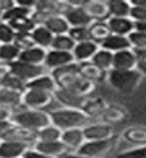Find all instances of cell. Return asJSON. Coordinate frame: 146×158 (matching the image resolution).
Listing matches in <instances>:
<instances>
[{
    "label": "cell",
    "instance_id": "1",
    "mask_svg": "<svg viewBox=\"0 0 146 158\" xmlns=\"http://www.w3.org/2000/svg\"><path fill=\"white\" fill-rule=\"evenodd\" d=\"M54 79V82L57 85V89H64V90H70L76 95H81L89 98V95L95 90V84L87 81V79L81 77L78 73V63H70L67 67L57 68L54 71L49 73Z\"/></svg>",
    "mask_w": 146,
    "mask_h": 158
},
{
    "label": "cell",
    "instance_id": "2",
    "mask_svg": "<svg viewBox=\"0 0 146 158\" xmlns=\"http://www.w3.org/2000/svg\"><path fill=\"white\" fill-rule=\"evenodd\" d=\"M10 120L13 122V125L24 128V130H29V131H33V133L51 125L49 115L46 111H37V109H27V108H22L16 112H13Z\"/></svg>",
    "mask_w": 146,
    "mask_h": 158
},
{
    "label": "cell",
    "instance_id": "3",
    "mask_svg": "<svg viewBox=\"0 0 146 158\" xmlns=\"http://www.w3.org/2000/svg\"><path fill=\"white\" fill-rule=\"evenodd\" d=\"M51 125H54L60 131L65 130H72V128H81L87 125L89 118L86 114L79 109H67V108H60L48 112Z\"/></svg>",
    "mask_w": 146,
    "mask_h": 158
},
{
    "label": "cell",
    "instance_id": "4",
    "mask_svg": "<svg viewBox=\"0 0 146 158\" xmlns=\"http://www.w3.org/2000/svg\"><path fill=\"white\" fill-rule=\"evenodd\" d=\"M141 73L135 70H110L107 73V79L110 85L121 92V94H132L141 82Z\"/></svg>",
    "mask_w": 146,
    "mask_h": 158
},
{
    "label": "cell",
    "instance_id": "5",
    "mask_svg": "<svg viewBox=\"0 0 146 158\" xmlns=\"http://www.w3.org/2000/svg\"><path fill=\"white\" fill-rule=\"evenodd\" d=\"M117 136H111L108 139H100V141H84L83 146L76 150L78 155L86 156V158H102L108 155L117 144Z\"/></svg>",
    "mask_w": 146,
    "mask_h": 158
},
{
    "label": "cell",
    "instance_id": "6",
    "mask_svg": "<svg viewBox=\"0 0 146 158\" xmlns=\"http://www.w3.org/2000/svg\"><path fill=\"white\" fill-rule=\"evenodd\" d=\"M8 70L11 74H15L16 77H19L22 82H30L33 81L35 77L42 76V74H46L48 70L43 67V65H30V63H24V62H13L8 65Z\"/></svg>",
    "mask_w": 146,
    "mask_h": 158
},
{
    "label": "cell",
    "instance_id": "7",
    "mask_svg": "<svg viewBox=\"0 0 146 158\" xmlns=\"http://www.w3.org/2000/svg\"><path fill=\"white\" fill-rule=\"evenodd\" d=\"M52 101H54V95L49 94V92L25 89V92L22 94V106L27 108V109L43 111Z\"/></svg>",
    "mask_w": 146,
    "mask_h": 158
},
{
    "label": "cell",
    "instance_id": "8",
    "mask_svg": "<svg viewBox=\"0 0 146 158\" xmlns=\"http://www.w3.org/2000/svg\"><path fill=\"white\" fill-rule=\"evenodd\" d=\"M70 63H75L72 52H64V51H54V49H48L46 56H45V62L43 67L49 71H54L57 68L67 67Z\"/></svg>",
    "mask_w": 146,
    "mask_h": 158
},
{
    "label": "cell",
    "instance_id": "9",
    "mask_svg": "<svg viewBox=\"0 0 146 158\" xmlns=\"http://www.w3.org/2000/svg\"><path fill=\"white\" fill-rule=\"evenodd\" d=\"M62 16L65 18V21H67V24L70 25V27H89V25L92 24V19L86 13V10L83 8V5L73 3Z\"/></svg>",
    "mask_w": 146,
    "mask_h": 158
},
{
    "label": "cell",
    "instance_id": "10",
    "mask_svg": "<svg viewBox=\"0 0 146 158\" xmlns=\"http://www.w3.org/2000/svg\"><path fill=\"white\" fill-rule=\"evenodd\" d=\"M54 101H57L59 104H62V108H67V109H79L81 111L84 103H86V97L81 95H76L70 90H64V89H56L54 90Z\"/></svg>",
    "mask_w": 146,
    "mask_h": 158
},
{
    "label": "cell",
    "instance_id": "11",
    "mask_svg": "<svg viewBox=\"0 0 146 158\" xmlns=\"http://www.w3.org/2000/svg\"><path fill=\"white\" fill-rule=\"evenodd\" d=\"M83 136L84 141H100V139H108L111 136H114L113 127L108 123H87L86 127H83Z\"/></svg>",
    "mask_w": 146,
    "mask_h": 158
},
{
    "label": "cell",
    "instance_id": "12",
    "mask_svg": "<svg viewBox=\"0 0 146 158\" xmlns=\"http://www.w3.org/2000/svg\"><path fill=\"white\" fill-rule=\"evenodd\" d=\"M0 108L11 111V114L22 109V94L0 87Z\"/></svg>",
    "mask_w": 146,
    "mask_h": 158
},
{
    "label": "cell",
    "instance_id": "13",
    "mask_svg": "<svg viewBox=\"0 0 146 158\" xmlns=\"http://www.w3.org/2000/svg\"><path fill=\"white\" fill-rule=\"evenodd\" d=\"M32 149L40 152V153L54 156V158H60L69 152V149L60 141H37L32 146Z\"/></svg>",
    "mask_w": 146,
    "mask_h": 158
},
{
    "label": "cell",
    "instance_id": "14",
    "mask_svg": "<svg viewBox=\"0 0 146 158\" xmlns=\"http://www.w3.org/2000/svg\"><path fill=\"white\" fill-rule=\"evenodd\" d=\"M137 63L138 60L132 49H124L113 54V70H135Z\"/></svg>",
    "mask_w": 146,
    "mask_h": 158
},
{
    "label": "cell",
    "instance_id": "15",
    "mask_svg": "<svg viewBox=\"0 0 146 158\" xmlns=\"http://www.w3.org/2000/svg\"><path fill=\"white\" fill-rule=\"evenodd\" d=\"M97 51H99V44L89 40V41L76 43L72 51V56H73L75 63H81V62H89Z\"/></svg>",
    "mask_w": 146,
    "mask_h": 158
},
{
    "label": "cell",
    "instance_id": "16",
    "mask_svg": "<svg viewBox=\"0 0 146 158\" xmlns=\"http://www.w3.org/2000/svg\"><path fill=\"white\" fill-rule=\"evenodd\" d=\"M107 25H108L110 35L127 36L129 33L134 32V22L129 18H108Z\"/></svg>",
    "mask_w": 146,
    "mask_h": 158
},
{
    "label": "cell",
    "instance_id": "17",
    "mask_svg": "<svg viewBox=\"0 0 146 158\" xmlns=\"http://www.w3.org/2000/svg\"><path fill=\"white\" fill-rule=\"evenodd\" d=\"M30 147L16 141H0V158H21Z\"/></svg>",
    "mask_w": 146,
    "mask_h": 158
},
{
    "label": "cell",
    "instance_id": "18",
    "mask_svg": "<svg viewBox=\"0 0 146 158\" xmlns=\"http://www.w3.org/2000/svg\"><path fill=\"white\" fill-rule=\"evenodd\" d=\"M40 25L46 27V29L52 33V36H57V35H67L69 30H70V25L67 24L65 18L60 16V15H54V16L46 18Z\"/></svg>",
    "mask_w": 146,
    "mask_h": 158
},
{
    "label": "cell",
    "instance_id": "19",
    "mask_svg": "<svg viewBox=\"0 0 146 158\" xmlns=\"http://www.w3.org/2000/svg\"><path fill=\"white\" fill-rule=\"evenodd\" d=\"M60 142L64 144L69 150H78L83 146L84 136H83V128H72V130H65L60 135Z\"/></svg>",
    "mask_w": 146,
    "mask_h": 158
},
{
    "label": "cell",
    "instance_id": "20",
    "mask_svg": "<svg viewBox=\"0 0 146 158\" xmlns=\"http://www.w3.org/2000/svg\"><path fill=\"white\" fill-rule=\"evenodd\" d=\"M30 38H32V41L37 48H42L45 51L51 49V44H52V33L43 27V25H37V27L30 32Z\"/></svg>",
    "mask_w": 146,
    "mask_h": 158
},
{
    "label": "cell",
    "instance_id": "21",
    "mask_svg": "<svg viewBox=\"0 0 146 158\" xmlns=\"http://www.w3.org/2000/svg\"><path fill=\"white\" fill-rule=\"evenodd\" d=\"M102 49L105 51H110V52H119V51H124V49H130V44L127 41V36H117V35H108L107 38L100 43Z\"/></svg>",
    "mask_w": 146,
    "mask_h": 158
},
{
    "label": "cell",
    "instance_id": "22",
    "mask_svg": "<svg viewBox=\"0 0 146 158\" xmlns=\"http://www.w3.org/2000/svg\"><path fill=\"white\" fill-rule=\"evenodd\" d=\"M25 89H32V90H43V92H49V94H54V90L57 89L54 79H52V76L49 73L46 74H42L35 77L33 81L27 82L25 84Z\"/></svg>",
    "mask_w": 146,
    "mask_h": 158
},
{
    "label": "cell",
    "instance_id": "23",
    "mask_svg": "<svg viewBox=\"0 0 146 158\" xmlns=\"http://www.w3.org/2000/svg\"><path fill=\"white\" fill-rule=\"evenodd\" d=\"M45 56H46V51L45 49L32 46V48L25 49V51H21L18 60L19 62H24V63H30V65H43Z\"/></svg>",
    "mask_w": 146,
    "mask_h": 158
},
{
    "label": "cell",
    "instance_id": "24",
    "mask_svg": "<svg viewBox=\"0 0 146 158\" xmlns=\"http://www.w3.org/2000/svg\"><path fill=\"white\" fill-rule=\"evenodd\" d=\"M78 73H79V76H81V77L87 79V81L94 82V84H95L97 81H100V79H103V76H107V73L100 71L91 60H89V62L78 63Z\"/></svg>",
    "mask_w": 146,
    "mask_h": 158
},
{
    "label": "cell",
    "instance_id": "25",
    "mask_svg": "<svg viewBox=\"0 0 146 158\" xmlns=\"http://www.w3.org/2000/svg\"><path fill=\"white\" fill-rule=\"evenodd\" d=\"M83 8L86 10V13L91 16L92 21H107L110 18L107 2H87L83 3Z\"/></svg>",
    "mask_w": 146,
    "mask_h": 158
},
{
    "label": "cell",
    "instance_id": "26",
    "mask_svg": "<svg viewBox=\"0 0 146 158\" xmlns=\"http://www.w3.org/2000/svg\"><path fill=\"white\" fill-rule=\"evenodd\" d=\"M91 62L94 63L100 71L108 73L110 70H113V52L99 48V51L94 54V57L91 59Z\"/></svg>",
    "mask_w": 146,
    "mask_h": 158
},
{
    "label": "cell",
    "instance_id": "27",
    "mask_svg": "<svg viewBox=\"0 0 146 158\" xmlns=\"http://www.w3.org/2000/svg\"><path fill=\"white\" fill-rule=\"evenodd\" d=\"M89 36H91V41H94L100 46V43L103 41L105 38L110 35L108 30V25L107 21H92V24L89 25Z\"/></svg>",
    "mask_w": 146,
    "mask_h": 158
},
{
    "label": "cell",
    "instance_id": "28",
    "mask_svg": "<svg viewBox=\"0 0 146 158\" xmlns=\"http://www.w3.org/2000/svg\"><path fill=\"white\" fill-rule=\"evenodd\" d=\"M122 138L127 142H130V144H135L137 147L146 146V128L144 127H132V128H127L124 133H122Z\"/></svg>",
    "mask_w": 146,
    "mask_h": 158
},
{
    "label": "cell",
    "instance_id": "29",
    "mask_svg": "<svg viewBox=\"0 0 146 158\" xmlns=\"http://www.w3.org/2000/svg\"><path fill=\"white\" fill-rule=\"evenodd\" d=\"M105 108H107V103H105L103 98H87L81 111L86 114L87 118H91V117L102 115V112L105 111Z\"/></svg>",
    "mask_w": 146,
    "mask_h": 158
},
{
    "label": "cell",
    "instance_id": "30",
    "mask_svg": "<svg viewBox=\"0 0 146 158\" xmlns=\"http://www.w3.org/2000/svg\"><path fill=\"white\" fill-rule=\"evenodd\" d=\"M108 16L110 18H129L130 15V3L124 0H111L107 2Z\"/></svg>",
    "mask_w": 146,
    "mask_h": 158
},
{
    "label": "cell",
    "instance_id": "31",
    "mask_svg": "<svg viewBox=\"0 0 146 158\" xmlns=\"http://www.w3.org/2000/svg\"><path fill=\"white\" fill-rule=\"evenodd\" d=\"M126 115H127V112L121 106H107V108H105V111L102 112L103 123H108V125L117 123V122L124 120Z\"/></svg>",
    "mask_w": 146,
    "mask_h": 158
},
{
    "label": "cell",
    "instance_id": "32",
    "mask_svg": "<svg viewBox=\"0 0 146 158\" xmlns=\"http://www.w3.org/2000/svg\"><path fill=\"white\" fill-rule=\"evenodd\" d=\"M7 24L10 25L13 30H15V33H30L37 27V22L33 21L32 16H29V18H19V19H15V21H10Z\"/></svg>",
    "mask_w": 146,
    "mask_h": 158
},
{
    "label": "cell",
    "instance_id": "33",
    "mask_svg": "<svg viewBox=\"0 0 146 158\" xmlns=\"http://www.w3.org/2000/svg\"><path fill=\"white\" fill-rule=\"evenodd\" d=\"M0 87L13 90V92H19V94H24L25 92V82H22L19 77H16L11 73H7L2 79H0Z\"/></svg>",
    "mask_w": 146,
    "mask_h": 158
},
{
    "label": "cell",
    "instance_id": "34",
    "mask_svg": "<svg viewBox=\"0 0 146 158\" xmlns=\"http://www.w3.org/2000/svg\"><path fill=\"white\" fill-rule=\"evenodd\" d=\"M19 52L21 51L13 43H10V44H0V62L7 63V65L16 62L19 59Z\"/></svg>",
    "mask_w": 146,
    "mask_h": 158
},
{
    "label": "cell",
    "instance_id": "35",
    "mask_svg": "<svg viewBox=\"0 0 146 158\" xmlns=\"http://www.w3.org/2000/svg\"><path fill=\"white\" fill-rule=\"evenodd\" d=\"M75 48V41L69 35H57L52 38L51 49L54 51H64V52H72Z\"/></svg>",
    "mask_w": 146,
    "mask_h": 158
},
{
    "label": "cell",
    "instance_id": "36",
    "mask_svg": "<svg viewBox=\"0 0 146 158\" xmlns=\"http://www.w3.org/2000/svg\"><path fill=\"white\" fill-rule=\"evenodd\" d=\"M60 135L62 131L59 128H56L54 125H48L37 131V141H60Z\"/></svg>",
    "mask_w": 146,
    "mask_h": 158
},
{
    "label": "cell",
    "instance_id": "37",
    "mask_svg": "<svg viewBox=\"0 0 146 158\" xmlns=\"http://www.w3.org/2000/svg\"><path fill=\"white\" fill-rule=\"evenodd\" d=\"M127 41L130 44V49L144 51L146 49V33H141V32L134 30L132 33L127 35Z\"/></svg>",
    "mask_w": 146,
    "mask_h": 158
},
{
    "label": "cell",
    "instance_id": "38",
    "mask_svg": "<svg viewBox=\"0 0 146 158\" xmlns=\"http://www.w3.org/2000/svg\"><path fill=\"white\" fill-rule=\"evenodd\" d=\"M67 35L75 41V44L76 43H83V41H89V40H91L87 27H70Z\"/></svg>",
    "mask_w": 146,
    "mask_h": 158
},
{
    "label": "cell",
    "instance_id": "39",
    "mask_svg": "<svg viewBox=\"0 0 146 158\" xmlns=\"http://www.w3.org/2000/svg\"><path fill=\"white\" fill-rule=\"evenodd\" d=\"M15 30L3 21H0V44H10L15 41Z\"/></svg>",
    "mask_w": 146,
    "mask_h": 158
},
{
    "label": "cell",
    "instance_id": "40",
    "mask_svg": "<svg viewBox=\"0 0 146 158\" xmlns=\"http://www.w3.org/2000/svg\"><path fill=\"white\" fill-rule=\"evenodd\" d=\"M13 44H15L19 51H25V49L35 46L33 41H32V38H30V33H16Z\"/></svg>",
    "mask_w": 146,
    "mask_h": 158
},
{
    "label": "cell",
    "instance_id": "41",
    "mask_svg": "<svg viewBox=\"0 0 146 158\" xmlns=\"http://www.w3.org/2000/svg\"><path fill=\"white\" fill-rule=\"evenodd\" d=\"M116 158H146V146H140L116 155Z\"/></svg>",
    "mask_w": 146,
    "mask_h": 158
},
{
    "label": "cell",
    "instance_id": "42",
    "mask_svg": "<svg viewBox=\"0 0 146 158\" xmlns=\"http://www.w3.org/2000/svg\"><path fill=\"white\" fill-rule=\"evenodd\" d=\"M129 19L132 22H144L146 21V8L141 6H132L130 5V15Z\"/></svg>",
    "mask_w": 146,
    "mask_h": 158
},
{
    "label": "cell",
    "instance_id": "43",
    "mask_svg": "<svg viewBox=\"0 0 146 158\" xmlns=\"http://www.w3.org/2000/svg\"><path fill=\"white\" fill-rule=\"evenodd\" d=\"M13 127H15V125H13V122L10 120V118H8V120H2V122H0V139H2Z\"/></svg>",
    "mask_w": 146,
    "mask_h": 158
},
{
    "label": "cell",
    "instance_id": "44",
    "mask_svg": "<svg viewBox=\"0 0 146 158\" xmlns=\"http://www.w3.org/2000/svg\"><path fill=\"white\" fill-rule=\"evenodd\" d=\"M24 158H54V156H49V155H45V153H40L37 150H33L32 147L24 153Z\"/></svg>",
    "mask_w": 146,
    "mask_h": 158
},
{
    "label": "cell",
    "instance_id": "45",
    "mask_svg": "<svg viewBox=\"0 0 146 158\" xmlns=\"http://www.w3.org/2000/svg\"><path fill=\"white\" fill-rule=\"evenodd\" d=\"M13 5H15V2H0V21H2L3 13H5L7 10H10Z\"/></svg>",
    "mask_w": 146,
    "mask_h": 158
},
{
    "label": "cell",
    "instance_id": "46",
    "mask_svg": "<svg viewBox=\"0 0 146 158\" xmlns=\"http://www.w3.org/2000/svg\"><path fill=\"white\" fill-rule=\"evenodd\" d=\"M134 30L146 33V21L144 22H134Z\"/></svg>",
    "mask_w": 146,
    "mask_h": 158
},
{
    "label": "cell",
    "instance_id": "47",
    "mask_svg": "<svg viewBox=\"0 0 146 158\" xmlns=\"http://www.w3.org/2000/svg\"><path fill=\"white\" fill-rule=\"evenodd\" d=\"M10 117H11V111H7V109L0 108V122H2V120H8Z\"/></svg>",
    "mask_w": 146,
    "mask_h": 158
},
{
    "label": "cell",
    "instance_id": "48",
    "mask_svg": "<svg viewBox=\"0 0 146 158\" xmlns=\"http://www.w3.org/2000/svg\"><path fill=\"white\" fill-rule=\"evenodd\" d=\"M7 73H10V70H8V65L0 62V79H2V77H3Z\"/></svg>",
    "mask_w": 146,
    "mask_h": 158
},
{
    "label": "cell",
    "instance_id": "49",
    "mask_svg": "<svg viewBox=\"0 0 146 158\" xmlns=\"http://www.w3.org/2000/svg\"><path fill=\"white\" fill-rule=\"evenodd\" d=\"M132 6H141V8H146V0H132L129 2Z\"/></svg>",
    "mask_w": 146,
    "mask_h": 158
},
{
    "label": "cell",
    "instance_id": "50",
    "mask_svg": "<svg viewBox=\"0 0 146 158\" xmlns=\"http://www.w3.org/2000/svg\"><path fill=\"white\" fill-rule=\"evenodd\" d=\"M60 158H86V156H81V155H78V153H65Z\"/></svg>",
    "mask_w": 146,
    "mask_h": 158
},
{
    "label": "cell",
    "instance_id": "51",
    "mask_svg": "<svg viewBox=\"0 0 146 158\" xmlns=\"http://www.w3.org/2000/svg\"><path fill=\"white\" fill-rule=\"evenodd\" d=\"M21 158H24V156H21Z\"/></svg>",
    "mask_w": 146,
    "mask_h": 158
}]
</instances>
